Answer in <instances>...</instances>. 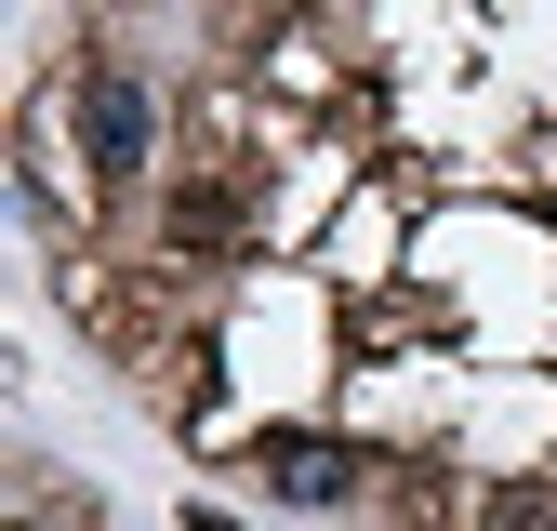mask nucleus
<instances>
[{
    "instance_id": "2",
    "label": "nucleus",
    "mask_w": 557,
    "mask_h": 531,
    "mask_svg": "<svg viewBox=\"0 0 557 531\" xmlns=\"http://www.w3.org/2000/svg\"><path fill=\"white\" fill-rule=\"evenodd\" d=\"M265 492L278 505H345L359 492V452L345 439H265Z\"/></svg>"
},
{
    "instance_id": "3",
    "label": "nucleus",
    "mask_w": 557,
    "mask_h": 531,
    "mask_svg": "<svg viewBox=\"0 0 557 531\" xmlns=\"http://www.w3.org/2000/svg\"><path fill=\"white\" fill-rule=\"evenodd\" d=\"M478 531H557V492H492V518Z\"/></svg>"
},
{
    "instance_id": "1",
    "label": "nucleus",
    "mask_w": 557,
    "mask_h": 531,
    "mask_svg": "<svg viewBox=\"0 0 557 531\" xmlns=\"http://www.w3.org/2000/svg\"><path fill=\"white\" fill-rule=\"evenodd\" d=\"M66 107H81V160H94V186H147V173H160V94L133 81L120 53H94L81 81H66Z\"/></svg>"
}]
</instances>
